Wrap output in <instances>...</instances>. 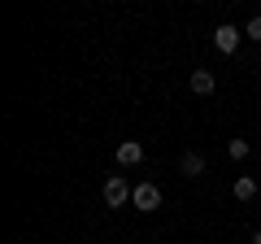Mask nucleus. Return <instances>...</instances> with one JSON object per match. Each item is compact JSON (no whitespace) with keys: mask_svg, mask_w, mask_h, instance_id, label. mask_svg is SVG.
<instances>
[{"mask_svg":"<svg viewBox=\"0 0 261 244\" xmlns=\"http://www.w3.org/2000/svg\"><path fill=\"white\" fill-rule=\"evenodd\" d=\"M252 197H257V179L240 175V179H235V201H252Z\"/></svg>","mask_w":261,"mask_h":244,"instance_id":"0eeeda50","label":"nucleus"},{"mask_svg":"<svg viewBox=\"0 0 261 244\" xmlns=\"http://www.w3.org/2000/svg\"><path fill=\"white\" fill-rule=\"evenodd\" d=\"M130 192H135V188H130V183H126L122 175H109V179H105V205H109V209L126 205V201H130Z\"/></svg>","mask_w":261,"mask_h":244,"instance_id":"f03ea898","label":"nucleus"},{"mask_svg":"<svg viewBox=\"0 0 261 244\" xmlns=\"http://www.w3.org/2000/svg\"><path fill=\"white\" fill-rule=\"evenodd\" d=\"M205 166H209V161L205 157H200V153H183V161H178V170H183V175H205Z\"/></svg>","mask_w":261,"mask_h":244,"instance_id":"423d86ee","label":"nucleus"},{"mask_svg":"<svg viewBox=\"0 0 261 244\" xmlns=\"http://www.w3.org/2000/svg\"><path fill=\"white\" fill-rule=\"evenodd\" d=\"M130 205L140 209V214L161 209V188H157V183H135V192H130Z\"/></svg>","mask_w":261,"mask_h":244,"instance_id":"f257e3e1","label":"nucleus"},{"mask_svg":"<svg viewBox=\"0 0 261 244\" xmlns=\"http://www.w3.org/2000/svg\"><path fill=\"white\" fill-rule=\"evenodd\" d=\"M144 161V144L140 140H122L118 144V166H140Z\"/></svg>","mask_w":261,"mask_h":244,"instance_id":"20e7f679","label":"nucleus"},{"mask_svg":"<svg viewBox=\"0 0 261 244\" xmlns=\"http://www.w3.org/2000/svg\"><path fill=\"white\" fill-rule=\"evenodd\" d=\"M252 244H261V231H257V235H252Z\"/></svg>","mask_w":261,"mask_h":244,"instance_id":"9d476101","label":"nucleus"},{"mask_svg":"<svg viewBox=\"0 0 261 244\" xmlns=\"http://www.w3.org/2000/svg\"><path fill=\"white\" fill-rule=\"evenodd\" d=\"M240 35H244V31H235L231 22H226V27L214 31V48H218V53H235V48H240Z\"/></svg>","mask_w":261,"mask_h":244,"instance_id":"7ed1b4c3","label":"nucleus"},{"mask_svg":"<svg viewBox=\"0 0 261 244\" xmlns=\"http://www.w3.org/2000/svg\"><path fill=\"white\" fill-rule=\"evenodd\" d=\"M244 35H248V39H261V13L248 22V27H244Z\"/></svg>","mask_w":261,"mask_h":244,"instance_id":"1a4fd4ad","label":"nucleus"},{"mask_svg":"<svg viewBox=\"0 0 261 244\" xmlns=\"http://www.w3.org/2000/svg\"><path fill=\"white\" fill-rule=\"evenodd\" d=\"M226 153H231V161L248 157V140H231V144H226Z\"/></svg>","mask_w":261,"mask_h":244,"instance_id":"6e6552de","label":"nucleus"},{"mask_svg":"<svg viewBox=\"0 0 261 244\" xmlns=\"http://www.w3.org/2000/svg\"><path fill=\"white\" fill-rule=\"evenodd\" d=\"M187 83H192V92H196V96H209V92L218 87V79L209 75L205 66H200V70H192V79H187Z\"/></svg>","mask_w":261,"mask_h":244,"instance_id":"39448f33","label":"nucleus"}]
</instances>
